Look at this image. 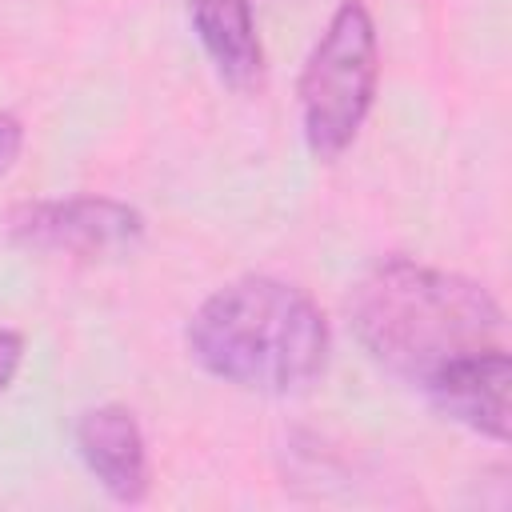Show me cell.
<instances>
[{"label": "cell", "instance_id": "obj_9", "mask_svg": "<svg viewBox=\"0 0 512 512\" xmlns=\"http://www.w3.org/2000/svg\"><path fill=\"white\" fill-rule=\"evenodd\" d=\"M24 152V124L12 112H0V176L20 160Z\"/></svg>", "mask_w": 512, "mask_h": 512}, {"label": "cell", "instance_id": "obj_7", "mask_svg": "<svg viewBox=\"0 0 512 512\" xmlns=\"http://www.w3.org/2000/svg\"><path fill=\"white\" fill-rule=\"evenodd\" d=\"M184 8L216 76L236 92L256 88L264 76V48L256 36L252 0H184Z\"/></svg>", "mask_w": 512, "mask_h": 512}, {"label": "cell", "instance_id": "obj_1", "mask_svg": "<svg viewBox=\"0 0 512 512\" xmlns=\"http://www.w3.org/2000/svg\"><path fill=\"white\" fill-rule=\"evenodd\" d=\"M352 332L364 352L412 388H428L452 364L504 348V308L460 276L408 256H388L348 296Z\"/></svg>", "mask_w": 512, "mask_h": 512}, {"label": "cell", "instance_id": "obj_6", "mask_svg": "<svg viewBox=\"0 0 512 512\" xmlns=\"http://www.w3.org/2000/svg\"><path fill=\"white\" fill-rule=\"evenodd\" d=\"M508 384H512V356L504 344V348H488L440 372L424 388V400L452 424L504 444L508 440Z\"/></svg>", "mask_w": 512, "mask_h": 512}, {"label": "cell", "instance_id": "obj_8", "mask_svg": "<svg viewBox=\"0 0 512 512\" xmlns=\"http://www.w3.org/2000/svg\"><path fill=\"white\" fill-rule=\"evenodd\" d=\"M20 364H24V336L12 328H0V392L16 380Z\"/></svg>", "mask_w": 512, "mask_h": 512}, {"label": "cell", "instance_id": "obj_5", "mask_svg": "<svg viewBox=\"0 0 512 512\" xmlns=\"http://www.w3.org/2000/svg\"><path fill=\"white\" fill-rule=\"evenodd\" d=\"M76 456L84 460L88 476L116 500V504H140L152 484L148 468V444L136 424V416L124 404H96L76 416L72 428Z\"/></svg>", "mask_w": 512, "mask_h": 512}, {"label": "cell", "instance_id": "obj_4", "mask_svg": "<svg viewBox=\"0 0 512 512\" xmlns=\"http://www.w3.org/2000/svg\"><path fill=\"white\" fill-rule=\"evenodd\" d=\"M12 240L52 256H120L144 240V216L132 204L108 196L36 200L12 216Z\"/></svg>", "mask_w": 512, "mask_h": 512}, {"label": "cell", "instance_id": "obj_3", "mask_svg": "<svg viewBox=\"0 0 512 512\" xmlns=\"http://www.w3.org/2000/svg\"><path fill=\"white\" fill-rule=\"evenodd\" d=\"M380 84V40L364 0H344L300 68V132L316 160H336L360 136Z\"/></svg>", "mask_w": 512, "mask_h": 512}, {"label": "cell", "instance_id": "obj_2", "mask_svg": "<svg viewBox=\"0 0 512 512\" xmlns=\"http://www.w3.org/2000/svg\"><path fill=\"white\" fill-rule=\"evenodd\" d=\"M184 344L212 380L288 396L324 376L332 328L304 288L276 276H240L188 316Z\"/></svg>", "mask_w": 512, "mask_h": 512}]
</instances>
